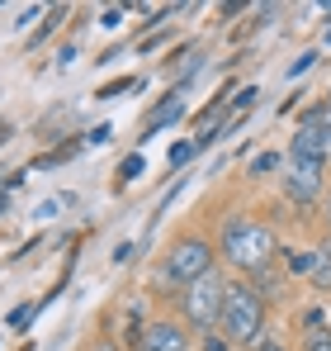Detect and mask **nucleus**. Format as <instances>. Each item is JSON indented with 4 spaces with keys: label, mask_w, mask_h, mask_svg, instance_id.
Returning a JSON list of instances; mask_svg holds the SVG:
<instances>
[{
    "label": "nucleus",
    "mask_w": 331,
    "mask_h": 351,
    "mask_svg": "<svg viewBox=\"0 0 331 351\" xmlns=\"http://www.w3.org/2000/svg\"><path fill=\"white\" fill-rule=\"evenodd\" d=\"M218 328L227 347H261V337H265V299L256 290H246V285H227Z\"/></svg>",
    "instance_id": "f257e3e1"
},
{
    "label": "nucleus",
    "mask_w": 331,
    "mask_h": 351,
    "mask_svg": "<svg viewBox=\"0 0 331 351\" xmlns=\"http://www.w3.org/2000/svg\"><path fill=\"white\" fill-rule=\"evenodd\" d=\"M222 256L237 271H265L275 256V233L256 219H227L222 223Z\"/></svg>",
    "instance_id": "f03ea898"
},
{
    "label": "nucleus",
    "mask_w": 331,
    "mask_h": 351,
    "mask_svg": "<svg viewBox=\"0 0 331 351\" xmlns=\"http://www.w3.org/2000/svg\"><path fill=\"white\" fill-rule=\"evenodd\" d=\"M161 276L189 290L194 280L213 276V247H209L204 237H180V242H175L170 252H166V261H161Z\"/></svg>",
    "instance_id": "7ed1b4c3"
},
{
    "label": "nucleus",
    "mask_w": 331,
    "mask_h": 351,
    "mask_svg": "<svg viewBox=\"0 0 331 351\" xmlns=\"http://www.w3.org/2000/svg\"><path fill=\"white\" fill-rule=\"evenodd\" d=\"M222 285L218 276H204V280H194L185 299H180V308H185V323H194V332H209V328H218V313H222Z\"/></svg>",
    "instance_id": "20e7f679"
},
{
    "label": "nucleus",
    "mask_w": 331,
    "mask_h": 351,
    "mask_svg": "<svg viewBox=\"0 0 331 351\" xmlns=\"http://www.w3.org/2000/svg\"><path fill=\"white\" fill-rule=\"evenodd\" d=\"M279 176H284V195L293 204H313L322 195V167L317 162H289V171H279Z\"/></svg>",
    "instance_id": "39448f33"
},
{
    "label": "nucleus",
    "mask_w": 331,
    "mask_h": 351,
    "mask_svg": "<svg viewBox=\"0 0 331 351\" xmlns=\"http://www.w3.org/2000/svg\"><path fill=\"white\" fill-rule=\"evenodd\" d=\"M327 152H331V138H327V128L322 123H298V133H293V143H289V157L293 162H327Z\"/></svg>",
    "instance_id": "423d86ee"
},
{
    "label": "nucleus",
    "mask_w": 331,
    "mask_h": 351,
    "mask_svg": "<svg viewBox=\"0 0 331 351\" xmlns=\"http://www.w3.org/2000/svg\"><path fill=\"white\" fill-rule=\"evenodd\" d=\"M142 351H189V337L175 323H152L142 332Z\"/></svg>",
    "instance_id": "0eeeda50"
},
{
    "label": "nucleus",
    "mask_w": 331,
    "mask_h": 351,
    "mask_svg": "<svg viewBox=\"0 0 331 351\" xmlns=\"http://www.w3.org/2000/svg\"><path fill=\"white\" fill-rule=\"evenodd\" d=\"M180 114H185V90H170V95H166L161 105H157V114L147 119V133H142V138H152V133L170 128V123H175Z\"/></svg>",
    "instance_id": "6e6552de"
},
{
    "label": "nucleus",
    "mask_w": 331,
    "mask_h": 351,
    "mask_svg": "<svg viewBox=\"0 0 331 351\" xmlns=\"http://www.w3.org/2000/svg\"><path fill=\"white\" fill-rule=\"evenodd\" d=\"M34 313H38V304H19V308H10V318H5V328H10V332H24Z\"/></svg>",
    "instance_id": "1a4fd4ad"
},
{
    "label": "nucleus",
    "mask_w": 331,
    "mask_h": 351,
    "mask_svg": "<svg viewBox=\"0 0 331 351\" xmlns=\"http://www.w3.org/2000/svg\"><path fill=\"white\" fill-rule=\"evenodd\" d=\"M279 162H284L279 152H261V157L251 162V176H270V171H279Z\"/></svg>",
    "instance_id": "9d476101"
},
{
    "label": "nucleus",
    "mask_w": 331,
    "mask_h": 351,
    "mask_svg": "<svg viewBox=\"0 0 331 351\" xmlns=\"http://www.w3.org/2000/svg\"><path fill=\"white\" fill-rule=\"evenodd\" d=\"M194 152H199V143H175V147H170V167H185Z\"/></svg>",
    "instance_id": "9b49d317"
},
{
    "label": "nucleus",
    "mask_w": 331,
    "mask_h": 351,
    "mask_svg": "<svg viewBox=\"0 0 331 351\" xmlns=\"http://www.w3.org/2000/svg\"><path fill=\"white\" fill-rule=\"evenodd\" d=\"M303 351H331V332H313V337H303Z\"/></svg>",
    "instance_id": "f8f14e48"
},
{
    "label": "nucleus",
    "mask_w": 331,
    "mask_h": 351,
    "mask_svg": "<svg viewBox=\"0 0 331 351\" xmlns=\"http://www.w3.org/2000/svg\"><path fill=\"white\" fill-rule=\"evenodd\" d=\"M123 180H137V176H142V157H128V162H123Z\"/></svg>",
    "instance_id": "ddd939ff"
},
{
    "label": "nucleus",
    "mask_w": 331,
    "mask_h": 351,
    "mask_svg": "<svg viewBox=\"0 0 331 351\" xmlns=\"http://www.w3.org/2000/svg\"><path fill=\"white\" fill-rule=\"evenodd\" d=\"M34 214H38V219H53V214H57V199H43V204H38Z\"/></svg>",
    "instance_id": "4468645a"
},
{
    "label": "nucleus",
    "mask_w": 331,
    "mask_h": 351,
    "mask_svg": "<svg viewBox=\"0 0 331 351\" xmlns=\"http://www.w3.org/2000/svg\"><path fill=\"white\" fill-rule=\"evenodd\" d=\"M322 128H327V138H331V105H322Z\"/></svg>",
    "instance_id": "2eb2a0df"
},
{
    "label": "nucleus",
    "mask_w": 331,
    "mask_h": 351,
    "mask_svg": "<svg viewBox=\"0 0 331 351\" xmlns=\"http://www.w3.org/2000/svg\"><path fill=\"white\" fill-rule=\"evenodd\" d=\"M256 351H284V342H261Z\"/></svg>",
    "instance_id": "dca6fc26"
},
{
    "label": "nucleus",
    "mask_w": 331,
    "mask_h": 351,
    "mask_svg": "<svg viewBox=\"0 0 331 351\" xmlns=\"http://www.w3.org/2000/svg\"><path fill=\"white\" fill-rule=\"evenodd\" d=\"M5 209H10V190H5V195H0V214H5Z\"/></svg>",
    "instance_id": "f3484780"
},
{
    "label": "nucleus",
    "mask_w": 331,
    "mask_h": 351,
    "mask_svg": "<svg viewBox=\"0 0 331 351\" xmlns=\"http://www.w3.org/2000/svg\"><path fill=\"white\" fill-rule=\"evenodd\" d=\"M10 133H14V128H10V123H0V143H5V138H10Z\"/></svg>",
    "instance_id": "a211bd4d"
},
{
    "label": "nucleus",
    "mask_w": 331,
    "mask_h": 351,
    "mask_svg": "<svg viewBox=\"0 0 331 351\" xmlns=\"http://www.w3.org/2000/svg\"><path fill=\"white\" fill-rule=\"evenodd\" d=\"M95 351H118V347H114V342H100V347H95Z\"/></svg>",
    "instance_id": "6ab92c4d"
},
{
    "label": "nucleus",
    "mask_w": 331,
    "mask_h": 351,
    "mask_svg": "<svg viewBox=\"0 0 331 351\" xmlns=\"http://www.w3.org/2000/svg\"><path fill=\"white\" fill-rule=\"evenodd\" d=\"M327 228H331V195H327Z\"/></svg>",
    "instance_id": "aec40b11"
},
{
    "label": "nucleus",
    "mask_w": 331,
    "mask_h": 351,
    "mask_svg": "<svg viewBox=\"0 0 331 351\" xmlns=\"http://www.w3.org/2000/svg\"><path fill=\"white\" fill-rule=\"evenodd\" d=\"M327 38H331V29H327Z\"/></svg>",
    "instance_id": "412c9836"
},
{
    "label": "nucleus",
    "mask_w": 331,
    "mask_h": 351,
    "mask_svg": "<svg viewBox=\"0 0 331 351\" xmlns=\"http://www.w3.org/2000/svg\"><path fill=\"white\" fill-rule=\"evenodd\" d=\"M327 105H331V100H327Z\"/></svg>",
    "instance_id": "4be33fe9"
}]
</instances>
